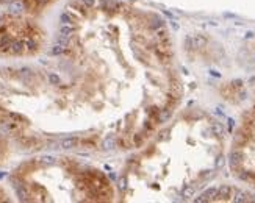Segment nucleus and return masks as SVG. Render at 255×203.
<instances>
[{"instance_id": "obj_14", "label": "nucleus", "mask_w": 255, "mask_h": 203, "mask_svg": "<svg viewBox=\"0 0 255 203\" xmlns=\"http://www.w3.org/2000/svg\"><path fill=\"white\" fill-rule=\"evenodd\" d=\"M113 147H114V139L113 138H108V139L103 141V148L105 150H111Z\"/></svg>"}, {"instance_id": "obj_8", "label": "nucleus", "mask_w": 255, "mask_h": 203, "mask_svg": "<svg viewBox=\"0 0 255 203\" xmlns=\"http://www.w3.org/2000/svg\"><path fill=\"white\" fill-rule=\"evenodd\" d=\"M102 6H103V9H117V3L114 2V0H103L102 2Z\"/></svg>"}, {"instance_id": "obj_7", "label": "nucleus", "mask_w": 255, "mask_h": 203, "mask_svg": "<svg viewBox=\"0 0 255 203\" xmlns=\"http://www.w3.org/2000/svg\"><path fill=\"white\" fill-rule=\"evenodd\" d=\"M66 50H68V45H63V44H58V42H55V45L52 47L53 55H61V53H64Z\"/></svg>"}, {"instance_id": "obj_12", "label": "nucleus", "mask_w": 255, "mask_h": 203, "mask_svg": "<svg viewBox=\"0 0 255 203\" xmlns=\"http://www.w3.org/2000/svg\"><path fill=\"white\" fill-rule=\"evenodd\" d=\"M157 36L160 38V39H168V31H166V28L164 27H160V28H157Z\"/></svg>"}, {"instance_id": "obj_13", "label": "nucleus", "mask_w": 255, "mask_h": 203, "mask_svg": "<svg viewBox=\"0 0 255 203\" xmlns=\"http://www.w3.org/2000/svg\"><path fill=\"white\" fill-rule=\"evenodd\" d=\"M49 81H50V85H60L61 83V78L57 74H49Z\"/></svg>"}, {"instance_id": "obj_17", "label": "nucleus", "mask_w": 255, "mask_h": 203, "mask_svg": "<svg viewBox=\"0 0 255 203\" xmlns=\"http://www.w3.org/2000/svg\"><path fill=\"white\" fill-rule=\"evenodd\" d=\"M193 192H194V191H193V187H185L183 191H182V195H183V197H191Z\"/></svg>"}, {"instance_id": "obj_18", "label": "nucleus", "mask_w": 255, "mask_h": 203, "mask_svg": "<svg viewBox=\"0 0 255 203\" xmlns=\"http://www.w3.org/2000/svg\"><path fill=\"white\" fill-rule=\"evenodd\" d=\"M82 3H83L86 8H91V6H94V3H96V0H82Z\"/></svg>"}, {"instance_id": "obj_19", "label": "nucleus", "mask_w": 255, "mask_h": 203, "mask_svg": "<svg viewBox=\"0 0 255 203\" xmlns=\"http://www.w3.org/2000/svg\"><path fill=\"white\" fill-rule=\"evenodd\" d=\"M125 186H127L125 178H124V177H122V178H119V187H120V189H125Z\"/></svg>"}, {"instance_id": "obj_21", "label": "nucleus", "mask_w": 255, "mask_h": 203, "mask_svg": "<svg viewBox=\"0 0 255 203\" xmlns=\"http://www.w3.org/2000/svg\"><path fill=\"white\" fill-rule=\"evenodd\" d=\"M2 2H9L11 3V2H14V0H2Z\"/></svg>"}, {"instance_id": "obj_15", "label": "nucleus", "mask_w": 255, "mask_h": 203, "mask_svg": "<svg viewBox=\"0 0 255 203\" xmlns=\"http://www.w3.org/2000/svg\"><path fill=\"white\" fill-rule=\"evenodd\" d=\"M8 117L13 119L14 122H22V120H24V117H22L20 114H17V113H8Z\"/></svg>"}, {"instance_id": "obj_9", "label": "nucleus", "mask_w": 255, "mask_h": 203, "mask_svg": "<svg viewBox=\"0 0 255 203\" xmlns=\"http://www.w3.org/2000/svg\"><path fill=\"white\" fill-rule=\"evenodd\" d=\"M25 49L27 50H30V52H33V50H36V41L35 39H31V38H28V39H25Z\"/></svg>"}, {"instance_id": "obj_6", "label": "nucleus", "mask_w": 255, "mask_h": 203, "mask_svg": "<svg viewBox=\"0 0 255 203\" xmlns=\"http://www.w3.org/2000/svg\"><path fill=\"white\" fill-rule=\"evenodd\" d=\"M75 31V28L72 25H63L61 28H60V34H63V36H66V38H71V34Z\"/></svg>"}, {"instance_id": "obj_3", "label": "nucleus", "mask_w": 255, "mask_h": 203, "mask_svg": "<svg viewBox=\"0 0 255 203\" xmlns=\"http://www.w3.org/2000/svg\"><path fill=\"white\" fill-rule=\"evenodd\" d=\"M11 44H13V39L8 34H2V36H0V49H2V50H9Z\"/></svg>"}, {"instance_id": "obj_20", "label": "nucleus", "mask_w": 255, "mask_h": 203, "mask_svg": "<svg viewBox=\"0 0 255 203\" xmlns=\"http://www.w3.org/2000/svg\"><path fill=\"white\" fill-rule=\"evenodd\" d=\"M5 175H6V173H3V172H0V180H2V178H5Z\"/></svg>"}, {"instance_id": "obj_1", "label": "nucleus", "mask_w": 255, "mask_h": 203, "mask_svg": "<svg viewBox=\"0 0 255 203\" xmlns=\"http://www.w3.org/2000/svg\"><path fill=\"white\" fill-rule=\"evenodd\" d=\"M25 49V44L22 42V41H13V44L9 47V52L11 53H14V55H19V53H22Z\"/></svg>"}, {"instance_id": "obj_11", "label": "nucleus", "mask_w": 255, "mask_h": 203, "mask_svg": "<svg viewBox=\"0 0 255 203\" xmlns=\"http://www.w3.org/2000/svg\"><path fill=\"white\" fill-rule=\"evenodd\" d=\"M60 22H61L63 25H71V22H72V17H71L69 14H66V13H63V14L60 16Z\"/></svg>"}, {"instance_id": "obj_10", "label": "nucleus", "mask_w": 255, "mask_h": 203, "mask_svg": "<svg viewBox=\"0 0 255 203\" xmlns=\"http://www.w3.org/2000/svg\"><path fill=\"white\" fill-rule=\"evenodd\" d=\"M41 162L42 164H47V166H52V164H55V158L50 156V155H44L41 158Z\"/></svg>"}, {"instance_id": "obj_4", "label": "nucleus", "mask_w": 255, "mask_h": 203, "mask_svg": "<svg viewBox=\"0 0 255 203\" xmlns=\"http://www.w3.org/2000/svg\"><path fill=\"white\" fill-rule=\"evenodd\" d=\"M16 194H17L19 200H22V201H28L30 200L28 198V192H27V189L24 186H16Z\"/></svg>"}, {"instance_id": "obj_5", "label": "nucleus", "mask_w": 255, "mask_h": 203, "mask_svg": "<svg viewBox=\"0 0 255 203\" xmlns=\"http://www.w3.org/2000/svg\"><path fill=\"white\" fill-rule=\"evenodd\" d=\"M22 9H24V6H22L20 2H11V5H9V13H11V14L17 16V14H20V13H22Z\"/></svg>"}, {"instance_id": "obj_16", "label": "nucleus", "mask_w": 255, "mask_h": 203, "mask_svg": "<svg viewBox=\"0 0 255 203\" xmlns=\"http://www.w3.org/2000/svg\"><path fill=\"white\" fill-rule=\"evenodd\" d=\"M30 75H31V71L28 69V67H22V69H20V77L27 78V77H30Z\"/></svg>"}, {"instance_id": "obj_2", "label": "nucleus", "mask_w": 255, "mask_h": 203, "mask_svg": "<svg viewBox=\"0 0 255 203\" xmlns=\"http://www.w3.org/2000/svg\"><path fill=\"white\" fill-rule=\"evenodd\" d=\"M77 142L78 141L75 138H66V139H63L60 142V148H66V150H69V148H72V147L77 145Z\"/></svg>"}]
</instances>
